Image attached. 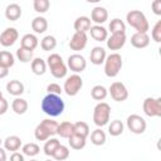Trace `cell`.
Instances as JSON below:
<instances>
[{"label":"cell","mask_w":161,"mask_h":161,"mask_svg":"<svg viewBox=\"0 0 161 161\" xmlns=\"http://www.w3.org/2000/svg\"><path fill=\"white\" fill-rule=\"evenodd\" d=\"M126 40H127L126 33H114V34H111V36L106 39L107 48L109 50H119L121 48L125 47Z\"/></svg>","instance_id":"4fadbf2b"},{"label":"cell","mask_w":161,"mask_h":161,"mask_svg":"<svg viewBox=\"0 0 161 161\" xmlns=\"http://www.w3.org/2000/svg\"><path fill=\"white\" fill-rule=\"evenodd\" d=\"M58 122L52 119V118H45L43 119L34 130V136L38 141H45L49 137L57 135V130H58Z\"/></svg>","instance_id":"7a4b0ae2"},{"label":"cell","mask_w":161,"mask_h":161,"mask_svg":"<svg viewBox=\"0 0 161 161\" xmlns=\"http://www.w3.org/2000/svg\"><path fill=\"white\" fill-rule=\"evenodd\" d=\"M151 38L156 43H160L161 42V20L156 21V24L153 25V28L151 30Z\"/></svg>","instance_id":"60d3db41"},{"label":"cell","mask_w":161,"mask_h":161,"mask_svg":"<svg viewBox=\"0 0 161 161\" xmlns=\"http://www.w3.org/2000/svg\"><path fill=\"white\" fill-rule=\"evenodd\" d=\"M6 158H8V156H6V150L0 146V161H5Z\"/></svg>","instance_id":"7dc6e473"},{"label":"cell","mask_w":161,"mask_h":161,"mask_svg":"<svg viewBox=\"0 0 161 161\" xmlns=\"http://www.w3.org/2000/svg\"><path fill=\"white\" fill-rule=\"evenodd\" d=\"M47 62L42 58H34L31 60V72L35 75H43L47 72Z\"/></svg>","instance_id":"d4e9b609"},{"label":"cell","mask_w":161,"mask_h":161,"mask_svg":"<svg viewBox=\"0 0 161 161\" xmlns=\"http://www.w3.org/2000/svg\"><path fill=\"white\" fill-rule=\"evenodd\" d=\"M108 19V11L106 8L103 6H96L92 9L91 13V21H93L94 24H99L102 25L103 23H106Z\"/></svg>","instance_id":"9a60e30c"},{"label":"cell","mask_w":161,"mask_h":161,"mask_svg":"<svg viewBox=\"0 0 161 161\" xmlns=\"http://www.w3.org/2000/svg\"><path fill=\"white\" fill-rule=\"evenodd\" d=\"M1 143H3V140H1V138H0V146H1Z\"/></svg>","instance_id":"f907efd6"},{"label":"cell","mask_w":161,"mask_h":161,"mask_svg":"<svg viewBox=\"0 0 161 161\" xmlns=\"http://www.w3.org/2000/svg\"><path fill=\"white\" fill-rule=\"evenodd\" d=\"M126 20H127V24L138 33H147L150 29V24L146 15L140 10L128 11L126 15Z\"/></svg>","instance_id":"3957f363"},{"label":"cell","mask_w":161,"mask_h":161,"mask_svg":"<svg viewBox=\"0 0 161 161\" xmlns=\"http://www.w3.org/2000/svg\"><path fill=\"white\" fill-rule=\"evenodd\" d=\"M131 44H132V47H135L137 49H143V48L148 47L150 36H148L147 33H138V31H136L131 36Z\"/></svg>","instance_id":"2e32d148"},{"label":"cell","mask_w":161,"mask_h":161,"mask_svg":"<svg viewBox=\"0 0 161 161\" xmlns=\"http://www.w3.org/2000/svg\"><path fill=\"white\" fill-rule=\"evenodd\" d=\"M4 148L6 151H18L20 147H21V138L19 136H15V135H11V136H8L4 141Z\"/></svg>","instance_id":"ffe728a7"},{"label":"cell","mask_w":161,"mask_h":161,"mask_svg":"<svg viewBox=\"0 0 161 161\" xmlns=\"http://www.w3.org/2000/svg\"><path fill=\"white\" fill-rule=\"evenodd\" d=\"M52 157H53L54 160H57V161L67 160V158L69 157V148H68L67 146H64V145L60 143V145L57 147V150L53 152Z\"/></svg>","instance_id":"d590c367"},{"label":"cell","mask_w":161,"mask_h":161,"mask_svg":"<svg viewBox=\"0 0 161 161\" xmlns=\"http://www.w3.org/2000/svg\"><path fill=\"white\" fill-rule=\"evenodd\" d=\"M8 74H9V68H6V67L0 64V79L8 77Z\"/></svg>","instance_id":"bcb514c9"},{"label":"cell","mask_w":161,"mask_h":161,"mask_svg":"<svg viewBox=\"0 0 161 161\" xmlns=\"http://www.w3.org/2000/svg\"><path fill=\"white\" fill-rule=\"evenodd\" d=\"M91 18L88 16H78L74 20V30L75 31H82V33H87L89 30V28L92 26L91 24Z\"/></svg>","instance_id":"603a6c76"},{"label":"cell","mask_w":161,"mask_h":161,"mask_svg":"<svg viewBox=\"0 0 161 161\" xmlns=\"http://www.w3.org/2000/svg\"><path fill=\"white\" fill-rule=\"evenodd\" d=\"M123 65V60L121 54L118 53H111L104 59V74L109 78H114L118 75Z\"/></svg>","instance_id":"5b68a950"},{"label":"cell","mask_w":161,"mask_h":161,"mask_svg":"<svg viewBox=\"0 0 161 161\" xmlns=\"http://www.w3.org/2000/svg\"><path fill=\"white\" fill-rule=\"evenodd\" d=\"M15 63V58L14 55L8 52V50H1L0 52V64L6 67V68H11Z\"/></svg>","instance_id":"f35d334b"},{"label":"cell","mask_w":161,"mask_h":161,"mask_svg":"<svg viewBox=\"0 0 161 161\" xmlns=\"http://www.w3.org/2000/svg\"><path fill=\"white\" fill-rule=\"evenodd\" d=\"M111 97L116 102H123L128 98V91L122 82H113L108 89Z\"/></svg>","instance_id":"30bf717a"},{"label":"cell","mask_w":161,"mask_h":161,"mask_svg":"<svg viewBox=\"0 0 161 161\" xmlns=\"http://www.w3.org/2000/svg\"><path fill=\"white\" fill-rule=\"evenodd\" d=\"M0 98H3V93H1V91H0Z\"/></svg>","instance_id":"681fc988"},{"label":"cell","mask_w":161,"mask_h":161,"mask_svg":"<svg viewBox=\"0 0 161 161\" xmlns=\"http://www.w3.org/2000/svg\"><path fill=\"white\" fill-rule=\"evenodd\" d=\"M86 1H88V3H92V4H96V3H99L101 0H86Z\"/></svg>","instance_id":"c3c4849f"},{"label":"cell","mask_w":161,"mask_h":161,"mask_svg":"<svg viewBox=\"0 0 161 161\" xmlns=\"http://www.w3.org/2000/svg\"><path fill=\"white\" fill-rule=\"evenodd\" d=\"M31 29L36 33V34H43L47 31L48 29V21L44 16H35L31 20Z\"/></svg>","instance_id":"cb8c5ba5"},{"label":"cell","mask_w":161,"mask_h":161,"mask_svg":"<svg viewBox=\"0 0 161 161\" xmlns=\"http://www.w3.org/2000/svg\"><path fill=\"white\" fill-rule=\"evenodd\" d=\"M111 118V106L106 102H99L93 109V122L97 127H103L109 122Z\"/></svg>","instance_id":"8992f818"},{"label":"cell","mask_w":161,"mask_h":161,"mask_svg":"<svg viewBox=\"0 0 161 161\" xmlns=\"http://www.w3.org/2000/svg\"><path fill=\"white\" fill-rule=\"evenodd\" d=\"M67 67L70 70H73L74 73H82L87 68V60L83 55H80L78 53H74V54L68 57Z\"/></svg>","instance_id":"8fae6325"},{"label":"cell","mask_w":161,"mask_h":161,"mask_svg":"<svg viewBox=\"0 0 161 161\" xmlns=\"http://www.w3.org/2000/svg\"><path fill=\"white\" fill-rule=\"evenodd\" d=\"M72 133H73V123L72 122L64 121V122H62V123L58 125L57 135L60 136L62 138H68Z\"/></svg>","instance_id":"f1b7e54d"},{"label":"cell","mask_w":161,"mask_h":161,"mask_svg":"<svg viewBox=\"0 0 161 161\" xmlns=\"http://www.w3.org/2000/svg\"><path fill=\"white\" fill-rule=\"evenodd\" d=\"M21 151L24 153V156H29V157H34L36 156L39 152H40V147L34 143V142H29V143H25L23 147H21Z\"/></svg>","instance_id":"74e56055"},{"label":"cell","mask_w":161,"mask_h":161,"mask_svg":"<svg viewBox=\"0 0 161 161\" xmlns=\"http://www.w3.org/2000/svg\"><path fill=\"white\" fill-rule=\"evenodd\" d=\"M21 13L23 11H21L20 5L13 3V4H9L6 6V9H5V18L8 20H10V21H16L18 19H20Z\"/></svg>","instance_id":"d6986e66"},{"label":"cell","mask_w":161,"mask_h":161,"mask_svg":"<svg viewBox=\"0 0 161 161\" xmlns=\"http://www.w3.org/2000/svg\"><path fill=\"white\" fill-rule=\"evenodd\" d=\"M47 92L48 93H54V94H59L63 92V88L58 84V83H49L47 86Z\"/></svg>","instance_id":"b9f144b4"},{"label":"cell","mask_w":161,"mask_h":161,"mask_svg":"<svg viewBox=\"0 0 161 161\" xmlns=\"http://www.w3.org/2000/svg\"><path fill=\"white\" fill-rule=\"evenodd\" d=\"M107 94H108L107 88L104 86H101V84H97L91 89V97L94 101H103V99H106Z\"/></svg>","instance_id":"f546056e"},{"label":"cell","mask_w":161,"mask_h":161,"mask_svg":"<svg viewBox=\"0 0 161 161\" xmlns=\"http://www.w3.org/2000/svg\"><path fill=\"white\" fill-rule=\"evenodd\" d=\"M123 130H125V126H123L122 121H119V119H114L108 125V133L111 136L117 137L123 133Z\"/></svg>","instance_id":"1f68e13d"},{"label":"cell","mask_w":161,"mask_h":161,"mask_svg":"<svg viewBox=\"0 0 161 161\" xmlns=\"http://www.w3.org/2000/svg\"><path fill=\"white\" fill-rule=\"evenodd\" d=\"M19 38V33L15 28H6L1 34H0V44L5 48L11 47L16 43Z\"/></svg>","instance_id":"5bb4252c"},{"label":"cell","mask_w":161,"mask_h":161,"mask_svg":"<svg viewBox=\"0 0 161 161\" xmlns=\"http://www.w3.org/2000/svg\"><path fill=\"white\" fill-rule=\"evenodd\" d=\"M39 44V40L36 38V35L34 34H25L23 35V38L20 39V47L25 48V49H29V50H34Z\"/></svg>","instance_id":"7402d4cb"},{"label":"cell","mask_w":161,"mask_h":161,"mask_svg":"<svg viewBox=\"0 0 161 161\" xmlns=\"http://www.w3.org/2000/svg\"><path fill=\"white\" fill-rule=\"evenodd\" d=\"M33 8L36 13L39 14H44L49 10L50 8V1L49 0H33Z\"/></svg>","instance_id":"ab89813d"},{"label":"cell","mask_w":161,"mask_h":161,"mask_svg":"<svg viewBox=\"0 0 161 161\" xmlns=\"http://www.w3.org/2000/svg\"><path fill=\"white\" fill-rule=\"evenodd\" d=\"M16 58L21 63H29V62L33 60V50H29V49H25V48L20 47L16 50Z\"/></svg>","instance_id":"8d00e7d4"},{"label":"cell","mask_w":161,"mask_h":161,"mask_svg":"<svg viewBox=\"0 0 161 161\" xmlns=\"http://www.w3.org/2000/svg\"><path fill=\"white\" fill-rule=\"evenodd\" d=\"M73 133H77L79 136H83V137H88L91 131H89V126L83 122V121H78L75 123H73Z\"/></svg>","instance_id":"d6a6232c"},{"label":"cell","mask_w":161,"mask_h":161,"mask_svg":"<svg viewBox=\"0 0 161 161\" xmlns=\"http://www.w3.org/2000/svg\"><path fill=\"white\" fill-rule=\"evenodd\" d=\"M60 145L59 140L58 138H54V137H49L48 140H45V143H44V147H43V151L47 156H50L53 155V152L57 150V147Z\"/></svg>","instance_id":"4dcf8cb0"},{"label":"cell","mask_w":161,"mask_h":161,"mask_svg":"<svg viewBox=\"0 0 161 161\" xmlns=\"http://www.w3.org/2000/svg\"><path fill=\"white\" fill-rule=\"evenodd\" d=\"M42 111L48 114L49 117H58L63 113L65 104L64 101L60 98L59 94H54V93H48L43 101H42Z\"/></svg>","instance_id":"6da1fadb"},{"label":"cell","mask_w":161,"mask_h":161,"mask_svg":"<svg viewBox=\"0 0 161 161\" xmlns=\"http://www.w3.org/2000/svg\"><path fill=\"white\" fill-rule=\"evenodd\" d=\"M108 28H109L111 34H114V33H126V24L123 23V20H121L118 18L112 19Z\"/></svg>","instance_id":"836d02e7"},{"label":"cell","mask_w":161,"mask_h":161,"mask_svg":"<svg viewBox=\"0 0 161 161\" xmlns=\"http://www.w3.org/2000/svg\"><path fill=\"white\" fill-rule=\"evenodd\" d=\"M8 108H9V103H8V101H6L4 97L0 98V116L4 114V113H6Z\"/></svg>","instance_id":"ee69618b"},{"label":"cell","mask_w":161,"mask_h":161,"mask_svg":"<svg viewBox=\"0 0 161 161\" xmlns=\"http://www.w3.org/2000/svg\"><path fill=\"white\" fill-rule=\"evenodd\" d=\"M88 31H89L92 39L96 40V42H106V39L108 38V31H107V29H106L104 26L99 25V24L92 25Z\"/></svg>","instance_id":"e0dca14e"},{"label":"cell","mask_w":161,"mask_h":161,"mask_svg":"<svg viewBox=\"0 0 161 161\" xmlns=\"http://www.w3.org/2000/svg\"><path fill=\"white\" fill-rule=\"evenodd\" d=\"M126 125H127V128L135 133V135H141L146 131V121L143 117H141L140 114H130L126 119Z\"/></svg>","instance_id":"9c48e42d"},{"label":"cell","mask_w":161,"mask_h":161,"mask_svg":"<svg viewBox=\"0 0 161 161\" xmlns=\"http://www.w3.org/2000/svg\"><path fill=\"white\" fill-rule=\"evenodd\" d=\"M86 137H83V136H79V135H77V133H72L69 137H68V142H69V146H70V148H73V150H82V148H84V146H86Z\"/></svg>","instance_id":"484cf974"},{"label":"cell","mask_w":161,"mask_h":161,"mask_svg":"<svg viewBox=\"0 0 161 161\" xmlns=\"http://www.w3.org/2000/svg\"><path fill=\"white\" fill-rule=\"evenodd\" d=\"M11 109L16 114H24L28 111V102H26V99H24L21 97H16L11 102Z\"/></svg>","instance_id":"4316f807"},{"label":"cell","mask_w":161,"mask_h":161,"mask_svg":"<svg viewBox=\"0 0 161 161\" xmlns=\"http://www.w3.org/2000/svg\"><path fill=\"white\" fill-rule=\"evenodd\" d=\"M24 84L18 80V79H13V80H9L6 83V91L11 96H15V97H19L24 93Z\"/></svg>","instance_id":"44dd1931"},{"label":"cell","mask_w":161,"mask_h":161,"mask_svg":"<svg viewBox=\"0 0 161 161\" xmlns=\"http://www.w3.org/2000/svg\"><path fill=\"white\" fill-rule=\"evenodd\" d=\"M10 160L11 161H24V153H20L18 151H14L10 155Z\"/></svg>","instance_id":"f6af8a7d"},{"label":"cell","mask_w":161,"mask_h":161,"mask_svg":"<svg viewBox=\"0 0 161 161\" xmlns=\"http://www.w3.org/2000/svg\"><path fill=\"white\" fill-rule=\"evenodd\" d=\"M87 42H88V36H87V33H82V31H75L70 40H69V48L74 52H79V50H83L87 45Z\"/></svg>","instance_id":"7c38bea8"},{"label":"cell","mask_w":161,"mask_h":161,"mask_svg":"<svg viewBox=\"0 0 161 161\" xmlns=\"http://www.w3.org/2000/svg\"><path fill=\"white\" fill-rule=\"evenodd\" d=\"M47 65L49 67L50 69V73L54 78L57 79H62L67 75V72H68V67L65 65V63L63 62L62 57L57 53H53L50 54L48 58H47Z\"/></svg>","instance_id":"277c9868"},{"label":"cell","mask_w":161,"mask_h":161,"mask_svg":"<svg viewBox=\"0 0 161 161\" xmlns=\"http://www.w3.org/2000/svg\"><path fill=\"white\" fill-rule=\"evenodd\" d=\"M40 47H42V49L44 52H50V50L55 49V47H57V39H55V36H53V35H45L42 39V42H40Z\"/></svg>","instance_id":"e575fe53"},{"label":"cell","mask_w":161,"mask_h":161,"mask_svg":"<svg viewBox=\"0 0 161 161\" xmlns=\"http://www.w3.org/2000/svg\"><path fill=\"white\" fill-rule=\"evenodd\" d=\"M142 109L148 117L161 116V98L160 97H147L142 103Z\"/></svg>","instance_id":"ba28073f"},{"label":"cell","mask_w":161,"mask_h":161,"mask_svg":"<svg viewBox=\"0 0 161 161\" xmlns=\"http://www.w3.org/2000/svg\"><path fill=\"white\" fill-rule=\"evenodd\" d=\"M151 9L155 15H161V0H153L151 4Z\"/></svg>","instance_id":"7bdbcfd3"},{"label":"cell","mask_w":161,"mask_h":161,"mask_svg":"<svg viewBox=\"0 0 161 161\" xmlns=\"http://www.w3.org/2000/svg\"><path fill=\"white\" fill-rule=\"evenodd\" d=\"M83 87V79L80 75H78L77 73L69 75L65 82H64V86H63V91L65 92L67 96L69 97H74L79 93V91L82 89Z\"/></svg>","instance_id":"52a82bcc"},{"label":"cell","mask_w":161,"mask_h":161,"mask_svg":"<svg viewBox=\"0 0 161 161\" xmlns=\"http://www.w3.org/2000/svg\"><path fill=\"white\" fill-rule=\"evenodd\" d=\"M106 140H107V136H106V133H104V131L102 128H96L94 131H92V133H91V142L94 146L104 145Z\"/></svg>","instance_id":"83f0119b"},{"label":"cell","mask_w":161,"mask_h":161,"mask_svg":"<svg viewBox=\"0 0 161 161\" xmlns=\"http://www.w3.org/2000/svg\"><path fill=\"white\" fill-rule=\"evenodd\" d=\"M106 57H107L106 50H104V48H102V47H94V48L91 50V54H89L91 63L94 64V65H101V64H103Z\"/></svg>","instance_id":"ac0fdd59"}]
</instances>
